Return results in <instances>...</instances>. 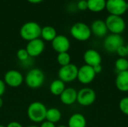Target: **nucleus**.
I'll use <instances>...</instances> for the list:
<instances>
[{"mask_svg":"<svg viewBox=\"0 0 128 127\" xmlns=\"http://www.w3.org/2000/svg\"><path fill=\"white\" fill-rule=\"evenodd\" d=\"M92 34H93L97 37H104L107 35L108 29L104 20L102 19H95L93 21L90 26Z\"/></svg>","mask_w":128,"mask_h":127,"instance_id":"obj_15","label":"nucleus"},{"mask_svg":"<svg viewBox=\"0 0 128 127\" xmlns=\"http://www.w3.org/2000/svg\"><path fill=\"white\" fill-rule=\"evenodd\" d=\"M96 100L95 91L88 87L82 88L77 91L76 102L82 106H92Z\"/></svg>","mask_w":128,"mask_h":127,"instance_id":"obj_7","label":"nucleus"},{"mask_svg":"<svg viewBox=\"0 0 128 127\" xmlns=\"http://www.w3.org/2000/svg\"><path fill=\"white\" fill-rule=\"evenodd\" d=\"M116 53L118 54V55L119 56V58H125L126 56H128V52H127L126 46H124V45L121 46L117 49Z\"/></svg>","mask_w":128,"mask_h":127,"instance_id":"obj_27","label":"nucleus"},{"mask_svg":"<svg viewBox=\"0 0 128 127\" xmlns=\"http://www.w3.org/2000/svg\"><path fill=\"white\" fill-rule=\"evenodd\" d=\"M61 102L66 106H71L76 102L77 91L74 88H66L59 96Z\"/></svg>","mask_w":128,"mask_h":127,"instance_id":"obj_16","label":"nucleus"},{"mask_svg":"<svg viewBox=\"0 0 128 127\" xmlns=\"http://www.w3.org/2000/svg\"><path fill=\"white\" fill-rule=\"evenodd\" d=\"M115 68L117 73L128 70V60L126 58H118L116 60Z\"/></svg>","mask_w":128,"mask_h":127,"instance_id":"obj_23","label":"nucleus"},{"mask_svg":"<svg viewBox=\"0 0 128 127\" xmlns=\"http://www.w3.org/2000/svg\"><path fill=\"white\" fill-rule=\"evenodd\" d=\"M116 86L121 92H128V70L118 73L116 78Z\"/></svg>","mask_w":128,"mask_h":127,"instance_id":"obj_17","label":"nucleus"},{"mask_svg":"<svg viewBox=\"0 0 128 127\" xmlns=\"http://www.w3.org/2000/svg\"><path fill=\"white\" fill-rule=\"evenodd\" d=\"M6 127H23L22 125L21 124H20L19 122H16V121H11L10 122Z\"/></svg>","mask_w":128,"mask_h":127,"instance_id":"obj_31","label":"nucleus"},{"mask_svg":"<svg viewBox=\"0 0 128 127\" xmlns=\"http://www.w3.org/2000/svg\"><path fill=\"white\" fill-rule=\"evenodd\" d=\"M24 81L29 88L38 89L44 85L45 75L40 69L33 68L26 73Z\"/></svg>","mask_w":128,"mask_h":127,"instance_id":"obj_3","label":"nucleus"},{"mask_svg":"<svg viewBox=\"0 0 128 127\" xmlns=\"http://www.w3.org/2000/svg\"><path fill=\"white\" fill-rule=\"evenodd\" d=\"M93 69H94V72H95V73L97 75V74H99V73H100L102 72L103 67H102L101 64H98V65H96V66L93 67Z\"/></svg>","mask_w":128,"mask_h":127,"instance_id":"obj_32","label":"nucleus"},{"mask_svg":"<svg viewBox=\"0 0 128 127\" xmlns=\"http://www.w3.org/2000/svg\"><path fill=\"white\" fill-rule=\"evenodd\" d=\"M2 106H3V100H2V97H0V109L2 107Z\"/></svg>","mask_w":128,"mask_h":127,"instance_id":"obj_34","label":"nucleus"},{"mask_svg":"<svg viewBox=\"0 0 128 127\" xmlns=\"http://www.w3.org/2000/svg\"><path fill=\"white\" fill-rule=\"evenodd\" d=\"M65 88V83L59 79L53 80L50 85V91L54 96H60Z\"/></svg>","mask_w":128,"mask_h":127,"instance_id":"obj_20","label":"nucleus"},{"mask_svg":"<svg viewBox=\"0 0 128 127\" xmlns=\"http://www.w3.org/2000/svg\"><path fill=\"white\" fill-rule=\"evenodd\" d=\"M83 61L85 64L94 67L98 64H101L102 57L98 51L94 49H87L83 54Z\"/></svg>","mask_w":128,"mask_h":127,"instance_id":"obj_14","label":"nucleus"},{"mask_svg":"<svg viewBox=\"0 0 128 127\" xmlns=\"http://www.w3.org/2000/svg\"><path fill=\"white\" fill-rule=\"evenodd\" d=\"M88 10L93 13H100L106 9V0H87Z\"/></svg>","mask_w":128,"mask_h":127,"instance_id":"obj_19","label":"nucleus"},{"mask_svg":"<svg viewBox=\"0 0 128 127\" xmlns=\"http://www.w3.org/2000/svg\"><path fill=\"white\" fill-rule=\"evenodd\" d=\"M108 31L111 34H121L126 28V22L122 16L109 15L105 20Z\"/></svg>","mask_w":128,"mask_h":127,"instance_id":"obj_5","label":"nucleus"},{"mask_svg":"<svg viewBox=\"0 0 128 127\" xmlns=\"http://www.w3.org/2000/svg\"><path fill=\"white\" fill-rule=\"evenodd\" d=\"M62 118V112L57 108H50L47 109L46 114V121L51 123L56 124Z\"/></svg>","mask_w":128,"mask_h":127,"instance_id":"obj_22","label":"nucleus"},{"mask_svg":"<svg viewBox=\"0 0 128 127\" xmlns=\"http://www.w3.org/2000/svg\"><path fill=\"white\" fill-rule=\"evenodd\" d=\"M28 1H29L30 3H33V4H37V3H39L41 1L43 0H27Z\"/></svg>","mask_w":128,"mask_h":127,"instance_id":"obj_33","label":"nucleus"},{"mask_svg":"<svg viewBox=\"0 0 128 127\" xmlns=\"http://www.w3.org/2000/svg\"><path fill=\"white\" fill-rule=\"evenodd\" d=\"M56 36H57L56 30L52 26L46 25L41 28L40 37H42L43 40L46 41L52 42Z\"/></svg>","mask_w":128,"mask_h":127,"instance_id":"obj_21","label":"nucleus"},{"mask_svg":"<svg viewBox=\"0 0 128 127\" xmlns=\"http://www.w3.org/2000/svg\"><path fill=\"white\" fill-rule=\"evenodd\" d=\"M5 90H6V85L4 80L0 79V97H2L4 94Z\"/></svg>","mask_w":128,"mask_h":127,"instance_id":"obj_29","label":"nucleus"},{"mask_svg":"<svg viewBox=\"0 0 128 127\" xmlns=\"http://www.w3.org/2000/svg\"><path fill=\"white\" fill-rule=\"evenodd\" d=\"M126 48H127V52H128V44L126 46Z\"/></svg>","mask_w":128,"mask_h":127,"instance_id":"obj_37","label":"nucleus"},{"mask_svg":"<svg viewBox=\"0 0 128 127\" xmlns=\"http://www.w3.org/2000/svg\"><path fill=\"white\" fill-rule=\"evenodd\" d=\"M96 73L92 67L84 64L78 69L77 79L78 81L82 85L90 84L95 79Z\"/></svg>","mask_w":128,"mask_h":127,"instance_id":"obj_11","label":"nucleus"},{"mask_svg":"<svg viewBox=\"0 0 128 127\" xmlns=\"http://www.w3.org/2000/svg\"><path fill=\"white\" fill-rule=\"evenodd\" d=\"M45 49V43L42 39L38 38L28 42L26 49L28 53L29 57L35 58L40 55Z\"/></svg>","mask_w":128,"mask_h":127,"instance_id":"obj_12","label":"nucleus"},{"mask_svg":"<svg viewBox=\"0 0 128 127\" xmlns=\"http://www.w3.org/2000/svg\"><path fill=\"white\" fill-rule=\"evenodd\" d=\"M24 81L22 74L16 70H10L4 75V82L6 85L10 88L20 87Z\"/></svg>","mask_w":128,"mask_h":127,"instance_id":"obj_10","label":"nucleus"},{"mask_svg":"<svg viewBox=\"0 0 128 127\" xmlns=\"http://www.w3.org/2000/svg\"><path fill=\"white\" fill-rule=\"evenodd\" d=\"M127 9H128V4H127Z\"/></svg>","mask_w":128,"mask_h":127,"instance_id":"obj_39","label":"nucleus"},{"mask_svg":"<svg viewBox=\"0 0 128 127\" xmlns=\"http://www.w3.org/2000/svg\"><path fill=\"white\" fill-rule=\"evenodd\" d=\"M56 61L61 67H63L70 64L71 58L68 52H62V53H58V55L56 57Z\"/></svg>","mask_w":128,"mask_h":127,"instance_id":"obj_24","label":"nucleus"},{"mask_svg":"<svg viewBox=\"0 0 128 127\" xmlns=\"http://www.w3.org/2000/svg\"><path fill=\"white\" fill-rule=\"evenodd\" d=\"M47 109L46 106L39 101L32 103L27 108V116L28 119L35 124L42 123L46 120Z\"/></svg>","mask_w":128,"mask_h":127,"instance_id":"obj_1","label":"nucleus"},{"mask_svg":"<svg viewBox=\"0 0 128 127\" xmlns=\"http://www.w3.org/2000/svg\"><path fill=\"white\" fill-rule=\"evenodd\" d=\"M70 32L71 36L78 41H86L92 37V31L90 26L82 22H78L74 23L70 29Z\"/></svg>","mask_w":128,"mask_h":127,"instance_id":"obj_4","label":"nucleus"},{"mask_svg":"<svg viewBox=\"0 0 128 127\" xmlns=\"http://www.w3.org/2000/svg\"><path fill=\"white\" fill-rule=\"evenodd\" d=\"M39 127H56V125H55V124L51 123V122H50V121L45 120L44 121H43V122L41 123L40 126Z\"/></svg>","mask_w":128,"mask_h":127,"instance_id":"obj_30","label":"nucleus"},{"mask_svg":"<svg viewBox=\"0 0 128 127\" xmlns=\"http://www.w3.org/2000/svg\"><path fill=\"white\" fill-rule=\"evenodd\" d=\"M118 107L120 111L125 115L128 116V97H123L119 101Z\"/></svg>","mask_w":128,"mask_h":127,"instance_id":"obj_25","label":"nucleus"},{"mask_svg":"<svg viewBox=\"0 0 128 127\" xmlns=\"http://www.w3.org/2000/svg\"><path fill=\"white\" fill-rule=\"evenodd\" d=\"M78 69L76 64L71 63L66 66L61 67L58 72V79L64 83L72 82L77 79Z\"/></svg>","mask_w":128,"mask_h":127,"instance_id":"obj_6","label":"nucleus"},{"mask_svg":"<svg viewBox=\"0 0 128 127\" xmlns=\"http://www.w3.org/2000/svg\"><path fill=\"white\" fill-rule=\"evenodd\" d=\"M124 39L121 34H110L106 36L104 40V47L108 52L115 53L121 46L124 45Z\"/></svg>","mask_w":128,"mask_h":127,"instance_id":"obj_8","label":"nucleus"},{"mask_svg":"<svg viewBox=\"0 0 128 127\" xmlns=\"http://www.w3.org/2000/svg\"><path fill=\"white\" fill-rule=\"evenodd\" d=\"M51 44L53 50L56 51L57 53L68 52L70 47L69 39L66 36L62 34L57 35L51 42Z\"/></svg>","mask_w":128,"mask_h":127,"instance_id":"obj_13","label":"nucleus"},{"mask_svg":"<svg viewBox=\"0 0 128 127\" xmlns=\"http://www.w3.org/2000/svg\"><path fill=\"white\" fill-rule=\"evenodd\" d=\"M127 4L126 0H106V10L110 15L122 16L128 10Z\"/></svg>","mask_w":128,"mask_h":127,"instance_id":"obj_9","label":"nucleus"},{"mask_svg":"<svg viewBox=\"0 0 128 127\" xmlns=\"http://www.w3.org/2000/svg\"><path fill=\"white\" fill-rule=\"evenodd\" d=\"M56 127H68V126H65V125H59V126Z\"/></svg>","mask_w":128,"mask_h":127,"instance_id":"obj_35","label":"nucleus"},{"mask_svg":"<svg viewBox=\"0 0 128 127\" xmlns=\"http://www.w3.org/2000/svg\"><path fill=\"white\" fill-rule=\"evenodd\" d=\"M0 127H6V126H4L2 124H0Z\"/></svg>","mask_w":128,"mask_h":127,"instance_id":"obj_38","label":"nucleus"},{"mask_svg":"<svg viewBox=\"0 0 128 127\" xmlns=\"http://www.w3.org/2000/svg\"><path fill=\"white\" fill-rule=\"evenodd\" d=\"M16 57H17V58H18L20 61H22V62H25V61H28V59L29 58H31V57H29L28 53V52L26 51V48H25V49H23V48L20 49L16 52Z\"/></svg>","mask_w":128,"mask_h":127,"instance_id":"obj_26","label":"nucleus"},{"mask_svg":"<svg viewBox=\"0 0 128 127\" xmlns=\"http://www.w3.org/2000/svg\"><path fill=\"white\" fill-rule=\"evenodd\" d=\"M76 7L80 10H82V11L88 10L87 0H80L76 4Z\"/></svg>","mask_w":128,"mask_h":127,"instance_id":"obj_28","label":"nucleus"},{"mask_svg":"<svg viewBox=\"0 0 128 127\" xmlns=\"http://www.w3.org/2000/svg\"><path fill=\"white\" fill-rule=\"evenodd\" d=\"M39 127L35 126V125H30V126H28V127Z\"/></svg>","mask_w":128,"mask_h":127,"instance_id":"obj_36","label":"nucleus"},{"mask_svg":"<svg viewBox=\"0 0 128 127\" xmlns=\"http://www.w3.org/2000/svg\"><path fill=\"white\" fill-rule=\"evenodd\" d=\"M41 28H42L40 26V25L36 22H27L20 28V34L23 40L28 42L40 37Z\"/></svg>","mask_w":128,"mask_h":127,"instance_id":"obj_2","label":"nucleus"},{"mask_svg":"<svg viewBox=\"0 0 128 127\" xmlns=\"http://www.w3.org/2000/svg\"><path fill=\"white\" fill-rule=\"evenodd\" d=\"M87 121L81 113H74L68 119V127H86Z\"/></svg>","mask_w":128,"mask_h":127,"instance_id":"obj_18","label":"nucleus"}]
</instances>
